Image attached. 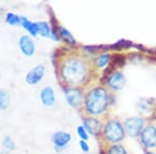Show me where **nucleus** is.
<instances>
[{
	"label": "nucleus",
	"instance_id": "obj_1",
	"mask_svg": "<svg viewBox=\"0 0 156 154\" xmlns=\"http://www.w3.org/2000/svg\"><path fill=\"white\" fill-rule=\"evenodd\" d=\"M89 74L87 63L81 59L69 57L62 63L60 76L69 87H76L85 81Z\"/></svg>",
	"mask_w": 156,
	"mask_h": 154
},
{
	"label": "nucleus",
	"instance_id": "obj_2",
	"mask_svg": "<svg viewBox=\"0 0 156 154\" xmlns=\"http://www.w3.org/2000/svg\"><path fill=\"white\" fill-rule=\"evenodd\" d=\"M85 112L99 116L106 112L109 104V93L103 87H95L87 93L83 100Z\"/></svg>",
	"mask_w": 156,
	"mask_h": 154
},
{
	"label": "nucleus",
	"instance_id": "obj_3",
	"mask_svg": "<svg viewBox=\"0 0 156 154\" xmlns=\"http://www.w3.org/2000/svg\"><path fill=\"white\" fill-rule=\"evenodd\" d=\"M102 133L105 141L110 145L120 143L126 134L123 124L115 119H112L105 123V125L103 126Z\"/></svg>",
	"mask_w": 156,
	"mask_h": 154
},
{
	"label": "nucleus",
	"instance_id": "obj_4",
	"mask_svg": "<svg viewBox=\"0 0 156 154\" xmlns=\"http://www.w3.org/2000/svg\"><path fill=\"white\" fill-rule=\"evenodd\" d=\"M123 126L126 134L131 138H137L145 127V120L140 117H130L124 121Z\"/></svg>",
	"mask_w": 156,
	"mask_h": 154
},
{
	"label": "nucleus",
	"instance_id": "obj_5",
	"mask_svg": "<svg viewBox=\"0 0 156 154\" xmlns=\"http://www.w3.org/2000/svg\"><path fill=\"white\" fill-rule=\"evenodd\" d=\"M64 95L70 106L78 108L83 103V93L78 87H67L64 90Z\"/></svg>",
	"mask_w": 156,
	"mask_h": 154
},
{
	"label": "nucleus",
	"instance_id": "obj_6",
	"mask_svg": "<svg viewBox=\"0 0 156 154\" xmlns=\"http://www.w3.org/2000/svg\"><path fill=\"white\" fill-rule=\"evenodd\" d=\"M140 144L146 149H152L156 147V126L147 125L144 127L140 134Z\"/></svg>",
	"mask_w": 156,
	"mask_h": 154
},
{
	"label": "nucleus",
	"instance_id": "obj_7",
	"mask_svg": "<svg viewBox=\"0 0 156 154\" xmlns=\"http://www.w3.org/2000/svg\"><path fill=\"white\" fill-rule=\"evenodd\" d=\"M45 76V66L44 65H37L32 69H30L26 73L25 81L30 85H37L43 80Z\"/></svg>",
	"mask_w": 156,
	"mask_h": 154
},
{
	"label": "nucleus",
	"instance_id": "obj_8",
	"mask_svg": "<svg viewBox=\"0 0 156 154\" xmlns=\"http://www.w3.org/2000/svg\"><path fill=\"white\" fill-rule=\"evenodd\" d=\"M19 48L20 51L23 53L25 56H34L36 53V44H34V40L30 36L23 34L19 38Z\"/></svg>",
	"mask_w": 156,
	"mask_h": 154
},
{
	"label": "nucleus",
	"instance_id": "obj_9",
	"mask_svg": "<svg viewBox=\"0 0 156 154\" xmlns=\"http://www.w3.org/2000/svg\"><path fill=\"white\" fill-rule=\"evenodd\" d=\"M126 78L122 72L115 71L109 75L106 79V84L110 90L112 91H120L125 87Z\"/></svg>",
	"mask_w": 156,
	"mask_h": 154
},
{
	"label": "nucleus",
	"instance_id": "obj_10",
	"mask_svg": "<svg viewBox=\"0 0 156 154\" xmlns=\"http://www.w3.org/2000/svg\"><path fill=\"white\" fill-rule=\"evenodd\" d=\"M51 140L54 145V148L58 151H62L71 142L72 135L69 132H66V131H56L52 134Z\"/></svg>",
	"mask_w": 156,
	"mask_h": 154
},
{
	"label": "nucleus",
	"instance_id": "obj_11",
	"mask_svg": "<svg viewBox=\"0 0 156 154\" xmlns=\"http://www.w3.org/2000/svg\"><path fill=\"white\" fill-rule=\"evenodd\" d=\"M82 126L87 129V133L93 136H98L103 130V126L98 119L93 117L84 118L82 121Z\"/></svg>",
	"mask_w": 156,
	"mask_h": 154
},
{
	"label": "nucleus",
	"instance_id": "obj_12",
	"mask_svg": "<svg viewBox=\"0 0 156 154\" xmlns=\"http://www.w3.org/2000/svg\"><path fill=\"white\" fill-rule=\"evenodd\" d=\"M40 100L45 106H53L55 103L54 90L49 85H46L40 92Z\"/></svg>",
	"mask_w": 156,
	"mask_h": 154
},
{
	"label": "nucleus",
	"instance_id": "obj_13",
	"mask_svg": "<svg viewBox=\"0 0 156 154\" xmlns=\"http://www.w3.org/2000/svg\"><path fill=\"white\" fill-rule=\"evenodd\" d=\"M21 26L30 34L31 38H36L37 34V22H31L26 17L21 16Z\"/></svg>",
	"mask_w": 156,
	"mask_h": 154
},
{
	"label": "nucleus",
	"instance_id": "obj_14",
	"mask_svg": "<svg viewBox=\"0 0 156 154\" xmlns=\"http://www.w3.org/2000/svg\"><path fill=\"white\" fill-rule=\"evenodd\" d=\"M58 34H59L60 39L64 40L67 44L72 45V46H75V45L77 44L76 40H75V38L73 37V34L67 28H65V27H62V26L58 27Z\"/></svg>",
	"mask_w": 156,
	"mask_h": 154
},
{
	"label": "nucleus",
	"instance_id": "obj_15",
	"mask_svg": "<svg viewBox=\"0 0 156 154\" xmlns=\"http://www.w3.org/2000/svg\"><path fill=\"white\" fill-rule=\"evenodd\" d=\"M37 34L43 38H50L51 34V26L48 22L46 21H40L37 22Z\"/></svg>",
	"mask_w": 156,
	"mask_h": 154
},
{
	"label": "nucleus",
	"instance_id": "obj_16",
	"mask_svg": "<svg viewBox=\"0 0 156 154\" xmlns=\"http://www.w3.org/2000/svg\"><path fill=\"white\" fill-rule=\"evenodd\" d=\"M11 102V96L9 93L4 89H0V109L5 110L9 106Z\"/></svg>",
	"mask_w": 156,
	"mask_h": 154
},
{
	"label": "nucleus",
	"instance_id": "obj_17",
	"mask_svg": "<svg viewBox=\"0 0 156 154\" xmlns=\"http://www.w3.org/2000/svg\"><path fill=\"white\" fill-rule=\"evenodd\" d=\"M110 62V53H102L95 59V65L98 69H104Z\"/></svg>",
	"mask_w": 156,
	"mask_h": 154
},
{
	"label": "nucleus",
	"instance_id": "obj_18",
	"mask_svg": "<svg viewBox=\"0 0 156 154\" xmlns=\"http://www.w3.org/2000/svg\"><path fill=\"white\" fill-rule=\"evenodd\" d=\"M5 22L11 26H19L21 25V16L14 13H7L5 16Z\"/></svg>",
	"mask_w": 156,
	"mask_h": 154
},
{
	"label": "nucleus",
	"instance_id": "obj_19",
	"mask_svg": "<svg viewBox=\"0 0 156 154\" xmlns=\"http://www.w3.org/2000/svg\"><path fill=\"white\" fill-rule=\"evenodd\" d=\"M107 154H127V150L120 144H114L107 148Z\"/></svg>",
	"mask_w": 156,
	"mask_h": 154
},
{
	"label": "nucleus",
	"instance_id": "obj_20",
	"mask_svg": "<svg viewBox=\"0 0 156 154\" xmlns=\"http://www.w3.org/2000/svg\"><path fill=\"white\" fill-rule=\"evenodd\" d=\"M2 145L7 151H14L16 149V143L11 136H4L3 141H2Z\"/></svg>",
	"mask_w": 156,
	"mask_h": 154
},
{
	"label": "nucleus",
	"instance_id": "obj_21",
	"mask_svg": "<svg viewBox=\"0 0 156 154\" xmlns=\"http://www.w3.org/2000/svg\"><path fill=\"white\" fill-rule=\"evenodd\" d=\"M77 134L78 136H79V138L80 140H82V141H87V138H89V133H87V129L83 127L82 125H79L77 127Z\"/></svg>",
	"mask_w": 156,
	"mask_h": 154
},
{
	"label": "nucleus",
	"instance_id": "obj_22",
	"mask_svg": "<svg viewBox=\"0 0 156 154\" xmlns=\"http://www.w3.org/2000/svg\"><path fill=\"white\" fill-rule=\"evenodd\" d=\"M79 147H80V149H81V151H83L84 153H87L90 151V146H89V144L87 143V141L80 140L79 141Z\"/></svg>",
	"mask_w": 156,
	"mask_h": 154
},
{
	"label": "nucleus",
	"instance_id": "obj_23",
	"mask_svg": "<svg viewBox=\"0 0 156 154\" xmlns=\"http://www.w3.org/2000/svg\"><path fill=\"white\" fill-rule=\"evenodd\" d=\"M50 39H52L53 41H57L59 42L60 41V37L58 34V31H55L54 29L51 30V34H50Z\"/></svg>",
	"mask_w": 156,
	"mask_h": 154
},
{
	"label": "nucleus",
	"instance_id": "obj_24",
	"mask_svg": "<svg viewBox=\"0 0 156 154\" xmlns=\"http://www.w3.org/2000/svg\"><path fill=\"white\" fill-rule=\"evenodd\" d=\"M146 154H156V153L152 152V151H147V152H146Z\"/></svg>",
	"mask_w": 156,
	"mask_h": 154
}]
</instances>
